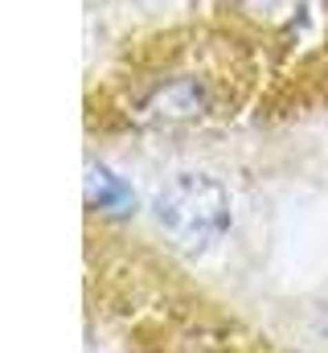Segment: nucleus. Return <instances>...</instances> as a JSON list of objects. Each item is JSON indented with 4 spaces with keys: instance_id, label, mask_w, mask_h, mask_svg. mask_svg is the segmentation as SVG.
I'll return each instance as SVG.
<instances>
[{
    "instance_id": "obj_2",
    "label": "nucleus",
    "mask_w": 328,
    "mask_h": 353,
    "mask_svg": "<svg viewBox=\"0 0 328 353\" xmlns=\"http://www.w3.org/2000/svg\"><path fill=\"white\" fill-rule=\"evenodd\" d=\"M86 205L103 210V214H132L136 210V193L123 176H115L107 165H86Z\"/></svg>"
},
{
    "instance_id": "obj_1",
    "label": "nucleus",
    "mask_w": 328,
    "mask_h": 353,
    "mask_svg": "<svg viewBox=\"0 0 328 353\" xmlns=\"http://www.w3.org/2000/svg\"><path fill=\"white\" fill-rule=\"evenodd\" d=\"M152 210H156V222L168 230V239L185 251H205L230 230V193L214 176H172L156 193Z\"/></svg>"
}]
</instances>
